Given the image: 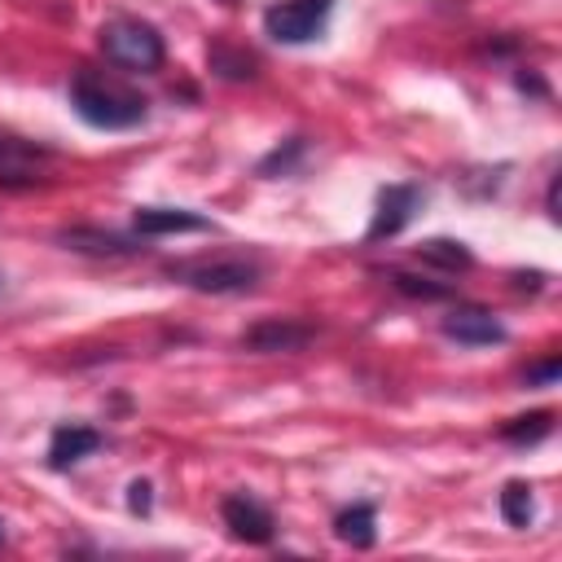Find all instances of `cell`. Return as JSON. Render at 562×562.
Instances as JSON below:
<instances>
[{"mask_svg": "<svg viewBox=\"0 0 562 562\" xmlns=\"http://www.w3.org/2000/svg\"><path fill=\"white\" fill-rule=\"evenodd\" d=\"M70 105L88 127H101V132H127V127L145 123V114H149V101L136 88H127L101 70H79L70 79Z\"/></svg>", "mask_w": 562, "mask_h": 562, "instance_id": "6da1fadb", "label": "cell"}, {"mask_svg": "<svg viewBox=\"0 0 562 562\" xmlns=\"http://www.w3.org/2000/svg\"><path fill=\"white\" fill-rule=\"evenodd\" d=\"M167 277L198 294H246L259 285L263 268L259 259H246V255H198V259L167 263Z\"/></svg>", "mask_w": 562, "mask_h": 562, "instance_id": "7a4b0ae2", "label": "cell"}, {"mask_svg": "<svg viewBox=\"0 0 562 562\" xmlns=\"http://www.w3.org/2000/svg\"><path fill=\"white\" fill-rule=\"evenodd\" d=\"M101 53H105L114 66L140 70V75H149V70H158V66L167 61L162 35H158L149 22H140V18H110V22L101 26Z\"/></svg>", "mask_w": 562, "mask_h": 562, "instance_id": "3957f363", "label": "cell"}, {"mask_svg": "<svg viewBox=\"0 0 562 562\" xmlns=\"http://www.w3.org/2000/svg\"><path fill=\"white\" fill-rule=\"evenodd\" d=\"M329 13H334V0H277L263 13V31L277 44H307L325 31Z\"/></svg>", "mask_w": 562, "mask_h": 562, "instance_id": "277c9868", "label": "cell"}, {"mask_svg": "<svg viewBox=\"0 0 562 562\" xmlns=\"http://www.w3.org/2000/svg\"><path fill=\"white\" fill-rule=\"evenodd\" d=\"M312 338H316V325L294 321V316H268V321H255L241 334V347L259 351V356H272V351H303Z\"/></svg>", "mask_w": 562, "mask_h": 562, "instance_id": "5b68a950", "label": "cell"}, {"mask_svg": "<svg viewBox=\"0 0 562 562\" xmlns=\"http://www.w3.org/2000/svg\"><path fill=\"white\" fill-rule=\"evenodd\" d=\"M220 514H224V527L233 531V540H246V544H268V540H272V527H277V522H272L268 505L255 501L250 492L224 496Z\"/></svg>", "mask_w": 562, "mask_h": 562, "instance_id": "8992f818", "label": "cell"}, {"mask_svg": "<svg viewBox=\"0 0 562 562\" xmlns=\"http://www.w3.org/2000/svg\"><path fill=\"white\" fill-rule=\"evenodd\" d=\"M422 206V189L417 184H386L382 193H378V211H373V220H369V241H382V237H395L408 220H413V211Z\"/></svg>", "mask_w": 562, "mask_h": 562, "instance_id": "52a82bcc", "label": "cell"}, {"mask_svg": "<svg viewBox=\"0 0 562 562\" xmlns=\"http://www.w3.org/2000/svg\"><path fill=\"white\" fill-rule=\"evenodd\" d=\"M443 338L461 342V347H492V342H505V325L487 312V307H452L443 321H439Z\"/></svg>", "mask_w": 562, "mask_h": 562, "instance_id": "ba28073f", "label": "cell"}, {"mask_svg": "<svg viewBox=\"0 0 562 562\" xmlns=\"http://www.w3.org/2000/svg\"><path fill=\"white\" fill-rule=\"evenodd\" d=\"M132 224L140 237H171V233H206L211 228L206 215L184 211V206H136Z\"/></svg>", "mask_w": 562, "mask_h": 562, "instance_id": "9c48e42d", "label": "cell"}, {"mask_svg": "<svg viewBox=\"0 0 562 562\" xmlns=\"http://www.w3.org/2000/svg\"><path fill=\"white\" fill-rule=\"evenodd\" d=\"M97 448H101V430H92V426H57L53 439H48V465L53 470H70L83 457H92Z\"/></svg>", "mask_w": 562, "mask_h": 562, "instance_id": "30bf717a", "label": "cell"}, {"mask_svg": "<svg viewBox=\"0 0 562 562\" xmlns=\"http://www.w3.org/2000/svg\"><path fill=\"white\" fill-rule=\"evenodd\" d=\"M57 241L66 250H79V255H132L136 241L123 237V233H110V228H88V224H75V228H61Z\"/></svg>", "mask_w": 562, "mask_h": 562, "instance_id": "8fae6325", "label": "cell"}, {"mask_svg": "<svg viewBox=\"0 0 562 562\" xmlns=\"http://www.w3.org/2000/svg\"><path fill=\"white\" fill-rule=\"evenodd\" d=\"M334 536H338L342 544H351V549H373V540H378V514H373V505H369V501L347 505V509L334 518Z\"/></svg>", "mask_w": 562, "mask_h": 562, "instance_id": "7c38bea8", "label": "cell"}, {"mask_svg": "<svg viewBox=\"0 0 562 562\" xmlns=\"http://www.w3.org/2000/svg\"><path fill=\"white\" fill-rule=\"evenodd\" d=\"M549 430H553V413L536 408V413L509 417V422L501 426V439H505V443H514V448H531V443H540Z\"/></svg>", "mask_w": 562, "mask_h": 562, "instance_id": "4fadbf2b", "label": "cell"}, {"mask_svg": "<svg viewBox=\"0 0 562 562\" xmlns=\"http://www.w3.org/2000/svg\"><path fill=\"white\" fill-rule=\"evenodd\" d=\"M501 518H505L509 527H527V522L536 518V501H531V487H527L522 479H509V483L501 487Z\"/></svg>", "mask_w": 562, "mask_h": 562, "instance_id": "5bb4252c", "label": "cell"}, {"mask_svg": "<svg viewBox=\"0 0 562 562\" xmlns=\"http://www.w3.org/2000/svg\"><path fill=\"white\" fill-rule=\"evenodd\" d=\"M422 259H426V263H439L443 272H465V268L474 263V255H470L461 241H452V237H430V241L422 246Z\"/></svg>", "mask_w": 562, "mask_h": 562, "instance_id": "9a60e30c", "label": "cell"}, {"mask_svg": "<svg viewBox=\"0 0 562 562\" xmlns=\"http://www.w3.org/2000/svg\"><path fill=\"white\" fill-rule=\"evenodd\" d=\"M386 277H391V285H395L400 294H408V299H426V303L452 299V285H448V281H430V277H417V272H404V268H391Z\"/></svg>", "mask_w": 562, "mask_h": 562, "instance_id": "2e32d148", "label": "cell"}, {"mask_svg": "<svg viewBox=\"0 0 562 562\" xmlns=\"http://www.w3.org/2000/svg\"><path fill=\"white\" fill-rule=\"evenodd\" d=\"M40 158H48L40 145L18 140V136H0V171H4V176H22V171H31Z\"/></svg>", "mask_w": 562, "mask_h": 562, "instance_id": "e0dca14e", "label": "cell"}, {"mask_svg": "<svg viewBox=\"0 0 562 562\" xmlns=\"http://www.w3.org/2000/svg\"><path fill=\"white\" fill-rule=\"evenodd\" d=\"M211 70H220L224 79H250L255 75V57L246 48H228V44H211Z\"/></svg>", "mask_w": 562, "mask_h": 562, "instance_id": "ac0fdd59", "label": "cell"}, {"mask_svg": "<svg viewBox=\"0 0 562 562\" xmlns=\"http://www.w3.org/2000/svg\"><path fill=\"white\" fill-rule=\"evenodd\" d=\"M558 378H562V360L558 356H549V360H540V364L527 369V386H553Z\"/></svg>", "mask_w": 562, "mask_h": 562, "instance_id": "d6986e66", "label": "cell"}, {"mask_svg": "<svg viewBox=\"0 0 562 562\" xmlns=\"http://www.w3.org/2000/svg\"><path fill=\"white\" fill-rule=\"evenodd\" d=\"M299 149H303V136H290V145H285V154H281V149H272V154H268V158L259 162V171H263V176H272L277 167L285 171V167H290V158H294Z\"/></svg>", "mask_w": 562, "mask_h": 562, "instance_id": "ffe728a7", "label": "cell"}, {"mask_svg": "<svg viewBox=\"0 0 562 562\" xmlns=\"http://www.w3.org/2000/svg\"><path fill=\"white\" fill-rule=\"evenodd\" d=\"M127 492H132V496H127V509H132V514H149V505H154V496H149V492H154V487H149L145 479H136Z\"/></svg>", "mask_w": 562, "mask_h": 562, "instance_id": "44dd1931", "label": "cell"}, {"mask_svg": "<svg viewBox=\"0 0 562 562\" xmlns=\"http://www.w3.org/2000/svg\"><path fill=\"white\" fill-rule=\"evenodd\" d=\"M0 544H4V522H0Z\"/></svg>", "mask_w": 562, "mask_h": 562, "instance_id": "7402d4cb", "label": "cell"}, {"mask_svg": "<svg viewBox=\"0 0 562 562\" xmlns=\"http://www.w3.org/2000/svg\"><path fill=\"white\" fill-rule=\"evenodd\" d=\"M0 294H4V272H0Z\"/></svg>", "mask_w": 562, "mask_h": 562, "instance_id": "603a6c76", "label": "cell"}, {"mask_svg": "<svg viewBox=\"0 0 562 562\" xmlns=\"http://www.w3.org/2000/svg\"><path fill=\"white\" fill-rule=\"evenodd\" d=\"M224 4H233V0H224Z\"/></svg>", "mask_w": 562, "mask_h": 562, "instance_id": "cb8c5ba5", "label": "cell"}]
</instances>
